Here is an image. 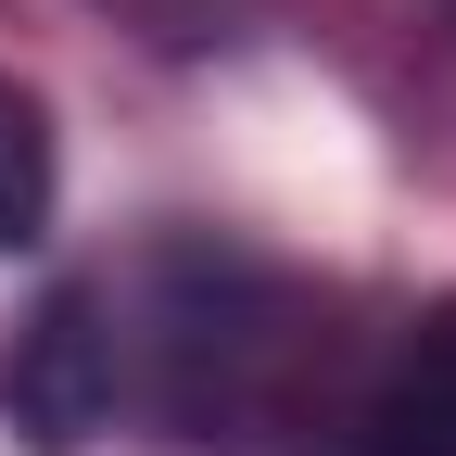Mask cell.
Returning <instances> with one entry per match:
<instances>
[{"instance_id": "6da1fadb", "label": "cell", "mask_w": 456, "mask_h": 456, "mask_svg": "<svg viewBox=\"0 0 456 456\" xmlns=\"http://www.w3.org/2000/svg\"><path fill=\"white\" fill-rule=\"evenodd\" d=\"M0 419H13L38 456H77L114 419V330H102V292H89V279L38 292V317L13 330V355H0Z\"/></svg>"}, {"instance_id": "3957f363", "label": "cell", "mask_w": 456, "mask_h": 456, "mask_svg": "<svg viewBox=\"0 0 456 456\" xmlns=\"http://www.w3.org/2000/svg\"><path fill=\"white\" fill-rule=\"evenodd\" d=\"M51 228V114L0 77V254H26Z\"/></svg>"}, {"instance_id": "7a4b0ae2", "label": "cell", "mask_w": 456, "mask_h": 456, "mask_svg": "<svg viewBox=\"0 0 456 456\" xmlns=\"http://www.w3.org/2000/svg\"><path fill=\"white\" fill-rule=\"evenodd\" d=\"M368 456H456V305L406 330V355L368 406Z\"/></svg>"}]
</instances>
